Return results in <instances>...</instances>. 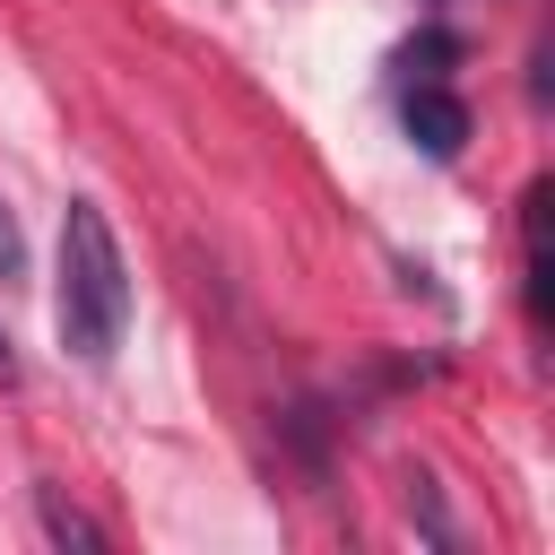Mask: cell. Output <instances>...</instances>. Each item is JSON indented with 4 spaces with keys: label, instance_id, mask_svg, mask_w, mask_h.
I'll list each match as a JSON object with an SVG mask.
<instances>
[{
    "label": "cell",
    "instance_id": "cell-1",
    "mask_svg": "<svg viewBox=\"0 0 555 555\" xmlns=\"http://www.w3.org/2000/svg\"><path fill=\"white\" fill-rule=\"evenodd\" d=\"M52 321H61V347L104 364L130 330V269H121V243L104 225L95 199H69L61 208V295H52Z\"/></svg>",
    "mask_w": 555,
    "mask_h": 555
},
{
    "label": "cell",
    "instance_id": "cell-2",
    "mask_svg": "<svg viewBox=\"0 0 555 555\" xmlns=\"http://www.w3.org/2000/svg\"><path fill=\"white\" fill-rule=\"evenodd\" d=\"M408 139L425 156H460L468 147V104L451 87H408Z\"/></svg>",
    "mask_w": 555,
    "mask_h": 555
},
{
    "label": "cell",
    "instance_id": "cell-3",
    "mask_svg": "<svg viewBox=\"0 0 555 555\" xmlns=\"http://www.w3.org/2000/svg\"><path fill=\"white\" fill-rule=\"evenodd\" d=\"M35 512H43V538H52V546H78V555H104V529H95L87 512H69V503H61L52 486L35 494Z\"/></svg>",
    "mask_w": 555,
    "mask_h": 555
},
{
    "label": "cell",
    "instance_id": "cell-4",
    "mask_svg": "<svg viewBox=\"0 0 555 555\" xmlns=\"http://www.w3.org/2000/svg\"><path fill=\"white\" fill-rule=\"evenodd\" d=\"M17 278H26V234H17V217L0 199V286H17Z\"/></svg>",
    "mask_w": 555,
    "mask_h": 555
},
{
    "label": "cell",
    "instance_id": "cell-5",
    "mask_svg": "<svg viewBox=\"0 0 555 555\" xmlns=\"http://www.w3.org/2000/svg\"><path fill=\"white\" fill-rule=\"evenodd\" d=\"M9 382H17V356H9V338H0V390H9Z\"/></svg>",
    "mask_w": 555,
    "mask_h": 555
}]
</instances>
